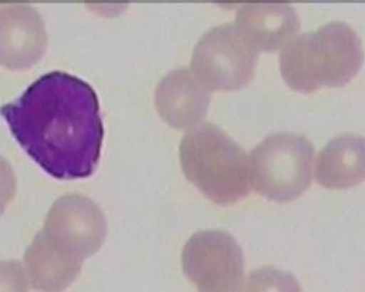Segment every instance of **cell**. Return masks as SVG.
Masks as SVG:
<instances>
[{
    "mask_svg": "<svg viewBox=\"0 0 365 292\" xmlns=\"http://www.w3.org/2000/svg\"><path fill=\"white\" fill-rule=\"evenodd\" d=\"M0 113L17 142L53 177L75 179L96 171L104 125L98 94L83 79L47 73Z\"/></svg>",
    "mask_w": 365,
    "mask_h": 292,
    "instance_id": "cell-1",
    "label": "cell"
},
{
    "mask_svg": "<svg viewBox=\"0 0 365 292\" xmlns=\"http://www.w3.org/2000/svg\"><path fill=\"white\" fill-rule=\"evenodd\" d=\"M180 157L187 178L215 203H235L250 192L249 157L221 128L206 123L187 132Z\"/></svg>",
    "mask_w": 365,
    "mask_h": 292,
    "instance_id": "cell-2",
    "label": "cell"
},
{
    "mask_svg": "<svg viewBox=\"0 0 365 292\" xmlns=\"http://www.w3.org/2000/svg\"><path fill=\"white\" fill-rule=\"evenodd\" d=\"M257 48L233 24L206 32L193 51L192 68L208 90H235L252 78Z\"/></svg>",
    "mask_w": 365,
    "mask_h": 292,
    "instance_id": "cell-3",
    "label": "cell"
},
{
    "mask_svg": "<svg viewBox=\"0 0 365 292\" xmlns=\"http://www.w3.org/2000/svg\"><path fill=\"white\" fill-rule=\"evenodd\" d=\"M182 266L199 292H240L242 288L244 254L237 241L225 231L195 233L182 249Z\"/></svg>",
    "mask_w": 365,
    "mask_h": 292,
    "instance_id": "cell-4",
    "label": "cell"
},
{
    "mask_svg": "<svg viewBox=\"0 0 365 292\" xmlns=\"http://www.w3.org/2000/svg\"><path fill=\"white\" fill-rule=\"evenodd\" d=\"M42 231L58 248L83 261L102 248L107 235L106 218L89 197L64 195L51 206Z\"/></svg>",
    "mask_w": 365,
    "mask_h": 292,
    "instance_id": "cell-5",
    "label": "cell"
},
{
    "mask_svg": "<svg viewBox=\"0 0 365 292\" xmlns=\"http://www.w3.org/2000/svg\"><path fill=\"white\" fill-rule=\"evenodd\" d=\"M42 17L26 4L0 8V64L21 70L36 63L46 49Z\"/></svg>",
    "mask_w": 365,
    "mask_h": 292,
    "instance_id": "cell-6",
    "label": "cell"
},
{
    "mask_svg": "<svg viewBox=\"0 0 365 292\" xmlns=\"http://www.w3.org/2000/svg\"><path fill=\"white\" fill-rule=\"evenodd\" d=\"M294 142L274 135L255 147L249 157L251 184L269 199H285L295 189L297 165Z\"/></svg>",
    "mask_w": 365,
    "mask_h": 292,
    "instance_id": "cell-7",
    "label": "cell"
},
{
    "mask_svg": "<svg viewBox=\"0 0 365 292\" xmlns=\"http://www.w3.org/2000/svg\"><path fill=\"white\" fill-rule=\"evenodd\" d=\"M210 91L188 68L167 75L156 90V105L162 117L178 128L195 126L205 117Z\"/></svg>",
    "mask_w": 365,
    "mask_h": 292,
    "instance_id": "cell-8",
    "label": "cell"
},
{
    "mask_svg": "<svg viewBox=\"0 0 365 292\" xmlns=\"http://www.w3.org/2000/svg\"><path fill=\"white\" fill-rule=\"evenodd\" d=\"M25 267L32 288L40 292H62L78 278L83 261L53 244L42 231L25 253Z\"/></svg>",
    "mask_w": 365,
    "mask_h": 292,
    "instance_id": "cell-9",
    "label": "cell"
},
{
    "mask_svg": "<svg viewBox=\"0 0 365 292\" xmlns=\"http://www.w3.org/2000/svg\"><path fill=\"white\" fill-rule=\"evenodd\" d=\"M242 292H292V285L283 274L262 268L249 274Z\"/></svg>",
    "mask_w": 365,
    "mask_h": 292,
    "instance_id": "cell-10",
    "label": "cell"
},
{
    "mask_svg": "<svg viewBox=\"0 0 365 292\" xmlns=\"http://www.w3.org/2000/svg\"><path fill=\"white\" fill-rule=\"evenodd\" d=\"M0 292H28L27 278L19 261H0Z\"/></svg>",
    "mask_w": 365,
    "mask_h": 292,
    "instance_id": "cell-11",
    "label": "cell"
},
{
    "mask_svg": "<svg viewBox=\"0 0 365 292\" xmlns=\"http://www.w3.org/2000/svg\"><path fill=\"white\" fill-rule=\"evenodd\" d=\"M16 189V179L10 163L0 156V216L12 201Z\"/></svg>",
    "mask_w": 365,
    "mask_h": 292,
    "instance_id": "cell-12",
    "label": "cell"
}]
</instances>
